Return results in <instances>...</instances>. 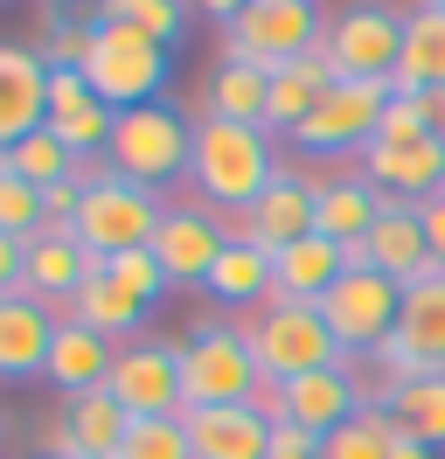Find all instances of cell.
<instances>
[{
  "label": "cell",
  "instance_id": "cell-1",
  "mask_svg": "<svg viewBox=\"0 0 445 459\" xmlns=\"http://www.w3.org/2000/svg\"><path fill=\"white\" fill-rule=\"evenodd\" d=\"M272 133L265 126H230V118H195V160H188V181L195 195L209 202L216 216H244L250 202L272 188Z\"/></svg>",
  "mask_w": 445,
  "mask_h": 459
},
{
  "label": "cell",
  "instance_id": "cell-2",
  "mask_svg": "<svg viewBox=\"0 0 445 459\" xmlns=\"http://www.w3.org/2000/svg\"><path fill=\"white\" fill-rule=\"evenodd\" d=\"M174 348H181V397H188V411L250 403V397H257V383H265L257 355H250L244 320L216 314V307L195 320V327H188V334H181Z\"/></svg>",
  "mask_w": 445,
  "mask_h": 459
},
{
  "label": "cell",
  "instance_id": "cell-3",
  "mask_svg": "<svg viewBox=\"0 0 445 459\" xmlns=\"http://www.w3.org/2000/svg\"><path fill=\"white\" fill-rule=\"evenodd\" d=\"M222 14V56L257 63V70H285L306 49H320L327 35V7L313 0H244V7H216Z\"/></svg>",
  "mask_w": 445,
  "mask_h": 459
},
{
  "label": "cell",
  "instance_id": "cell-4",
  "mask_svg": "<svg viewBox=\"0 0 445 459\" xmlns=\"http://www.w3.org/2000/svg\"><path fill=\"white\" fill-rule=\"evenodd\" d=\"M83 84L105 98L111 112H133V105H153L167 84V49L153 35L126 29L91 7V56H83Z\"/></svg>",
  "mask_w": 445,
  "mask_h": 459
},
{
  "label": "cell",
  "instance_id": "cell-5",
  "mask_svg": "<svg viewBox=\"0 0 445 459\" xmlns=\"http://www.w3.org/2000/svg\"><path fill=\"white\" fill-rule=\"evenodd\" d=\"M244 334H250V355H257L265 383H300V376H320V369L348 362L334 327L320 320V307H300V299H272L265 314L244 320Z\"/></svg>",
  "mask_w": 445,
  "mask_h": 459
},
{
  "label": "cell",
  "instance_id": "cell-6",
  "mask_svg": "<svg viewBox=\"0 0 445 459\" xmlns=\"http://www.w3.org/2000/svg\"><path fill=\"white\" fill-rule=\"evenodd\" d=\"M105 160H111V174H126V181L161 195V181L188 174V160H195V118H181L167 98L133 105V112H118V126H111Z\"/></svg>",
  "mask_w": 445,
  "mask_h": 459
},
{
  "label": "cell",
  "instance_id": "cell-7",
  "mask_svg": "<svg viewBox=\"0 0 445 459\" xmlns=\"http://www.w3.org/2000/svg\"><path fill=\"white\" fill-rule=\"evenodd\" d=\"M397 314H404V286L383 279L376 264H348L334 279V292L320 299V320L334 327V342H341L348 362H362L369 348H383L397 334Z\"/></svg>",
  "mask_w": 445,
  "mask_h": 459
},
{
  "label": "cell",
  "instance_id": "cell-8",
  "mask_svg": "<svg viewBox=\"0 0 445 459\" xmlns=\"http://www.w3.org/2000/svg\"><path fill=\"white\" fill-rule=\"evenodd\" d=\"M167 202L153 188H139L126 174H105L83 188V209H77V237L98 251V258H118V251H146L153 230H161Z\"/></svg>",
  "mask_w": 445,
  "mask_h": 459
},
{
  "label": "cell",
  "instance_id": "cell-9",
  "mask_svg": "<svg viewBox=\"0 0 445 459\" xmlns=\"http://www.w3.org/2000/svg\"><path fill=\"white\" fill-rule=\"evenodd\" d=\"M389 112V84H362V77H341V84L313 105V118H306L300 133H292V146L300 153H327V160H348V153H369L376 146V126H383Z\"/></svg>",
  "mask_w": 445,
  "mask_h": 459
},
{
  "label": "cell",
  "instance_id": "cell-10",
  "mask_svg": "<svg viewBox=\"0 0 445 459\" xmlns=\"http://www.w3.org/2000/svg\"><path fill=\"white\" fill-rule=\"evenodd\" d=\"M111 397L126 418H188V397H181V348L161 342V334H139L111 355Z\"/></svg>",
  "mask_w": 445,
  "mask_h": 459
},
{
  "label": "cell",
  "instance_id": "cell-11",
  "mask_svg": "<svg viewBox=\"0 0 445 459\" xmlns=\"http://www.w3.org/2000/svg\"><path fill=\"white\" fill-rule=\"evenodd\" d=\"M327 49L341 77L362 84H389V70L404 63V7H341L327 14Z\"/></svg>",
  "mask_w": 445,
  "mask_h": 459
},
{
  "label": "cell",
  "instance_id": "cell-12",
  "mask_svg": "<svg viewBox=\"0 0 445 459\" xmlns=\"http://www.w3.org/2000/svg\"><path fill=\"white\" fill-rule=\"evenodd\" d=\"M313 195H320V174H300V168H278L272 188L250 202L244 216H237V244H257L265 258H278L285 244H300L313 237Z\"/></svg>",
  "mask_w": 445,
  "mask_h": 459
},
{
  "label": "cell",
  "instance_id": "cell-13",
  "mask_svg": "<svg viewBox=\"0 0 445 459\" xmlns=\"http://www.w3.org/2000/svg\"><path fill=\"white\" fill-rule=\"evenodd\" d=\"M222 244H230V230H222V216L209 202H167L161 230H153V258L167 264L174 286H209Z\"/></svg>",
  "mask_w": 445,
  "mask_h": 459
},
{
  "label": "cell",
  "instance_id": "cell-14",
  "mask_svg": "<svg viewBox=\"0 0 445 459\" xmlns=\"http://www.w3.org/2000/svg\"><path fill=\"white\" fill-rule=\"evenodd\" d=\"M83 279H98V251L77 237V223H42L28 237V279H22L28 299H42V307L63 314L83 292Z\"/></svg>",
  "mask_w": 445,
  "mask_h": 459
},
{
  "label": "cell",
  "instance_id": "cell-15",
  "mask_svg": "<svg viewBox=\"0 0 445 459\" xmlns=\"http://www.w3.org/2000/svg\"><path fill=\"white\" fill-rule=\"evenodd\" d=\"M348 264H376V272L397 279V286H417L424 272H439V264H432V244H424L417 202H389L383 195V216H376V230L348 251Z\"/></svg>",
  "mask_w": 445,
  "mask_h": 459
},
{
  "label": "cell",
  "instance_id": "cell-16",
  "mask_svg": "<svg viewBox=\"0 0 445 459\" xmlns=\"http://www.w3.org/2000/svg\"><path fill=\"white\" fill-rule=\"evenodd\" d=\"M49 126V63L28 42H0V153Z\"/></svg>",
  "mask_w": 445,
  "mask_h": 459
},
{
  "label": "cell",
  "instance_id": "cell-17",
  "mask_svg": "<svg viewBox=\"0 0 445 459\" xmlns=\"http://www.w3.org/2000/svg\"><path fill=\"white\" fill-rule=\"evenodd\" d=\"M355 174L369 188H383L389 202H432L445 188V140H404V146L376 140L355 160Z\"/></svg>",
  "mask_w": 445,
  "mask_h": 459
},
{
  "label": "cell",
  "instance_id": "cell-18",
  "mask_svg": "<svg viewBox=\"0 0 445 459\" xmlns=\"http://www.w3.org/2000/svg\"><path fill=\"white\" fill-rule=\"evenodd\" d=\"M111 126H118V112L83 84V70H49V133L70 146L77 160H105Z\"/></svg>",
  "mask_w": 445,
  "mask_h": 459
},
{
  "label": "cell",
  "instance_id": "cell-19",
  "mask_svg": "<svg viewBox=\"0 0 445 459\" xmlns=\"http://www.w3.org/2000/svg\"><path fill=\"white\" fill-rule=\"evenodd\" d=\"M56 307L42 299H0V383H35V376H49V348H56Z\"/></svg>",
  "mask_w": 445,
  "mask_h": 459
},
{
  "label": "cell",
  "instance_id": "cell-20",
  "mask_svg": "<svg viewBox=\"0 0 445 459\" xmlns=\"http://www.w3.org/2000/svg\"><path fill=\"white\" fill-rule=\"evenodd\" d=\"M362 411H369V390L355 383V369H348V362H341V369H320V376L285 383V418H292V425H306L313 438L341 431L348 418H362Z\"/></svg>",
  "mask_w": 445,
  "mask_h": 459
},
{
  "label": "cell",
  "instance_id": "cell-21",
  "mask_svg": "<svg viewBox=\"0 0 445 459\" xmlns=\"http://www.w3.org/2000/svg\"><path fill=\"white\" fill-rule=\"evenodd\" d=\"M445 84V0L404 7V63L389 70V98H424Z\"/></svg>",
  "mask_w": 445,
  "mask_h": 459
},
{
  "label": "cell",
  "instance_id": "cell-22",
  "mask_svg": "<svg viewBox=\"0 0 445 459\" xmlns=\"http://www.w3.org/2000/svg\"><path fill=\"white\" fill-rule=\"evenodd\" d=\"M383 216V188H369L362 174H320V195H313V237H327L341 251H355L362 237Z\"/></svg>",
  "mask_w": 445,
  "mask_h": 459
},
{
  "label": "cell",
  "instance_id": "cell-23",
  "mask_svg": "<svg viewBox=\"0 0 445 459\" xmlns=\"http://www.w3.org/2000/svg\"><path fill=\"white\" fill-rule=\"evenodd\" d=\"M202 292H209V299H216V314H230V320L265 314V307H272V258H265L257 244H237V237H230Z\"/></svg>",
  "mask_w": 445,
  "mask_h": 459
},
{
  "label": "cell",
  "instance_id": "cell-24",
  "mask_svg": "<svg viewBox=\"0 0 445 459\" xmlns=\"http://www.w3.org/2000/svg\"><path fill=\"white\" fill-rule=\"evenodd\" d=\"M348 272V251L327 244V237H300L272 258V299H300V307H320L334 292V279Z\"/></svg>",
  "mask_w": 445,
  "mask_h": 459
},
{
  "label": "cell",
  "instance_id": "cell-25",
  "mask_svg": "<svg viewBox=\"0 0 445 459\" xmlns=\"http://www.w3.org/2000/svg\"><path fill=\"white\" fill-rule=\"evenodd\" d=\"M188 446H195V459H272V425L250 403L188 411Z\"/></svg>",
  "mask_w": 445,
  "mask_h": 459
},
{
  "label": "cell",
  "instance_id": "cell-26",
  "mask_svg": "<svg viewBox=\"0 0 445 459\" xmlns=\"http://www.w3.org/2000/svg\"><path fill=\"white\" fill-rule=\"evenodd\" d=\"M111 355L118 348L105 342V334H91V327H77V320H56V348H49V390H63V397H83V390H105L111 383Z\"/></svg>",
  "mask_w": 445,
  "mask_h": 459
},
{
  "label": "cell",
  "instance_id": "cell-27",
  "mask_svg": "<svg viewBox=\"0 0 445 459\" xmlns=\"http://www.w3.org/2000/svg\"><path fill=\"white\" fill-rule=\"evenodd\" d=\"M146 314L153 307H139L133 292H118L111 279H83V292L63 307V320H77V327H91V334H105L111 348H126L146 334Z\"/></svg>",
  "mask_w": 445,
  "mask_h": 459
},
{
  "label": "cell",
  "instance_id": "cell-28",
  "mask_svg": "<svg viewBox=\"0 0 445 459\" xmlns=\"http://www.w3.org/2000/svg\"><path fill=\"white\" fill-rule=\"evenodd\" d=\"M383 411L397 425V438H411L424 453H445V369L417 376V383H397L383 397Z\"/></svg>",
  "mask_w": 445,
  "mask_h": 459
},
{
  "label": "cell",
  "instance_id": "cell-29",
  "mask_svg": "<svg viewBox=\"0 0 445 459\" xmlns=\"http://www.w3.org/2000/svg\"><path fill=\"white\" fill-rule=\"evenodd\" d=\"M397 334L411 342V355L424 369H445V272H424L417 286H404Z\"/></svg>",
  "mask_w": 445,
  "mask_h": 459
},
{
  "label": "cell",
  "instance_id": "cell-30",
  "mask_svg": "<svg viewBox=\"0 0 445 459\" xmlns=\"http://www.w3.org/2000/svg\"><path fill=\"white\" fill-rule=\"evenodd\" d=\"M265 98H272V70H257V63H237L222 56L209 70V118H230V126H265Z\"/></svg>",
  "mask_w": 445,
  "mask_h": 459
},
{
  "label": "cell",
  "instance_id": "cell-31",
  "mask_svg": "<svg viewBox=\"0 0 445 459\" xmlns=\"http://www.w3.org/2000/svg\"><path fill=\"white\" fill-rule=\"evenodd\" d=\"M63 425H70V438H77L83 459H118V446H126V411H118V397L111 390H83V397H63Z\"/></svg>",
  "mask_w": 445,
  "mask_h": 459
},
{
  "label": "cell",
  "instance_id": "cell-32",
  "mask_svg": "<svg viewBox=\"0 0 445 459\" xmlns=\"http://www.w3.org/2000/svg\"><path fill=\"white\" fill-rule=\"evenodd\" d=\"M397 453V425H389L383 403H369L362 418H348L341 431L320 438V459H389Z\"/></svg>",
  "mask_w": 445,
  "mask_h": 459
},
{
  "label": "cell",
  "instance_id": "cell-33",
  "mask_svg": "<svg viewBox=\"0 0 445 459\" xmlns=\"http://www.w3.org/2000/svg\"><path fill=\"white\" fill-rule=\"evenodd\" d=\"M0 160H7V168L22 174V181H35V188H56V181H77V153H70V146L56 140L49 126H42V133H28V140L14 146V153H0Z\"/></svg>",
  "mask_w": 445,
  "mask_h": 459
},
{
  "label": "cell",
  "instance_id": "cell-34",
  "mask_svg": "<svg viewBox=\"0 0 445 459\" xmlns=\"http://www.w3.org/2000/svg\"><path fill=\"white\" fill-rule=\"evenodd\" d=\"M98 279H111L118 292H133L139 307H161L167 292H174L167 264L153 258V244H146V251H118V258H98Z\"/></svg>",
  "mask_w": 445,
  "mask_h": 459
},
{
  "label": "cell",
  "instance_id": "cell-35",
  "mask_svg": "<svg viewBox=\"0 0 445 459\" xmlns=\"http://www.w3.org/2000/svg\"><path fill=\"white\" fill-rule=\"evenodd\" d=\"M118 459H195L188 446V418H133Z\"/></svg>",
  "mask_w": 445,
  "mask_h": 459
},
{
  "label": "cell",
  "instance_id": "cell-36",
  "mask_svg": "<svg viewBox=\"0 0 445 459\" xmlns=\"http://www.w3.org/2000/svg\"><path fill=\"white\" fill-rule=\"evenodd\" d=\"M98 14H111V22H126V29H139V35H153L161 49H174L181 29H188V7H181V0H111Z\"/></svg>",
  "mask_w": 445,
  "mask_h": 459
},
{
  "label": "cell",
  "instance_id": "cell-37",
  "mask_svg": "<svg viewBox=\"0 0 445 459\" xmlns=\"http://www.w3.org/2000/svg\"><path fill=\"white\" fill-rule=\"evenodd\" d=\"M49 223V209H42V188L35 181H22V174L0 160V237H35V230Z\"/></svg>",
  "mask_w": 445,
  "mask_h": 459
},
{
  "label": "cell",
  "instance_id": "cell-38",
  "mask_svg": "<svg viewBox=\"0 0 445 459\" xmlns=\"http://www.w3.org/2000/svg\"><path fill=\"white\" fill-rule=\"evenodd\" d=\"M28 279V244L22 237H0V299H14Z\"/></svg>",
  "mask_w": 445,
  "mask_h": 459
},
{
  "label": "cell",
  "instance_id": "cell-39",
  "mask_svg": "<svg viewBox=\"0 0 445 459\" xmlns=\"http://www.w3.org/2000/svg\"><path fill=\"white\" fill-rule=\"evenodd\" d=\"M417 216H424V244H432V264L445 272V188L432 202H417Z\"/></svg>",
  "mask_w": 445,
  "mask_h": 459
},
{
  "label": "cell",
  "instance_id": "cell-40",
  "mask_svg": "<svg viewBox=\"0 0 445 459\" xmlns=\"http://www.w3.org/2000/svg\"><path fill=\"white\" fill-rule=\"evenodd\" d=\"M424 118H432V133L445 140V84H439V91H424Z\"/></svg>",
  "mask_w": 445,
  "mask_h": 459
},
{
  "label": "cell",
  "instance_id": "cell-41",
  "mask_svg": "<svg viewBox=\"0 0 445 459\" xmlns=\"http://www.w3.org/2000/svg\"><path fill=\"white\" fill-rule=\"evenodd\" d=\"M389 459H439V453H424V446H411V438H397V453Z\"/></svg>",
  "mask_w": 445,
  "mask_h": 459
}]
</instances>
